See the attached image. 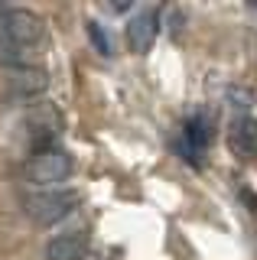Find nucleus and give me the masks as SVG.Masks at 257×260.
<instances>
[{"instance_id": "20e7f679", "label": "nucleus", "mask_w": 257, "mask_h": 260, "mask_svg": "<svg viewBox=\"0 0 257 260\" xmlns=\"http://www.w3.org/2000/svg\"><path fill=\"white\" fill-rule=\"evenodd\" d=\"M23 127H26V137H29V143H33V153L36 150H49L52 140L62 130V117H59V111H55L52 104H36V108L26 114Z\"/></svg>"}, {"instance_id": "1a4fd4ad", "label": "nucleus", "mask_w": 257, "mask_h": 260, "mask_svg": "<svg viewBox=\"0 0 257 260\" xmlns=\"http://www.w3.org/2000/svg\"><path fill=\"white\" fill-rule=\"evenodd\" d=\"M88 36H91V43L98 46V52L101 55H111V39H108V32H104V26L101 23H88Z\"/></svg>"}, {"instance_id": "f03ea898", "label": "nucleus", "mask_w": 257, "mask_h": 260, "mask_svg": "<svg viewBox=\"0 0 257 260\" xmlns=\"http://www.w3.org/2000/svg\"><path fill=\"white\" fill-rule=\"evenodd\" d=\"M72 173H75V159H72V153L59 150V146L36 150L23 162V179L39 185V189H59V182H66Z\"/></svg>"}, {"instance_id": "6e6552de", "label": "nucleus", "mask_w": 257, "mask_h": 260, "mask_svg": "<svg viewBox=\"0 0 257 260\" xmlns=\"http://www.w3.org/2000/svg\"><path fill=\"white\" fill-rule=\"evenodd\" d=\"M228 143L241 159H257V117L251 114H241L231 120L228 130Z\"/></svg>"}, {"instance_id": "0eeeda50", "label": "nucleus", "mask_w": 257, "mask_h": 260, "mask_svg": "<svg viewBox=\"0 0 257 260\" xmlns=\"http://www.w3.org/2000/svg\"><path fill=\"white\" fill-rule=\"evenodd\" d=\"M208 140H212V130H208L205 114H196V117H189L186 127H182L179 150L186 153L189 162H199V159H202V153L208 150Z\"/></svg>"}, {"instance_id": "423d86ee", "label": "nucleus", "mask_w": 257, "mask_h": 260, "mask_svg": "<svg viewBox=\"0 0 257 260\" xmlns=\"http://www.w3.org/2000/svg\"><path fill=\"white\" fill-rule=\"evenodd\" d=\"M156 32H159V13L156 10H140L127 23V46H131V52H137V55L150 52V46L156 43Z\"/></svg>"}, {"instance_id": "7ed1b4c3", "label": "nucleus", "mask_w": 257, "mask_h": 260, "mask_svg": "<svg viewBox=\"0 0 257 260\" xmlns=\"http://www.w3.org/2000/svg\"><path fill=\"white\" fill-rule=\"evenodd\" d=\"M78 205H82L78 189H39L23 199V211L36 224H55L62 218H69Z\"/></svg>"}, {"instance_id": "39448f33", "label": "nucleus", "mask_w": 257, "mask_h": 260, "mask_svg": "<svg viewBox=\"0 0 257 260\" xmlns=\"http://www.w3.org/2000/svg\"><path fill=\"white\" fill-rule=\"evenodd\" d=\"M88 247H91L88 231H82V228L62 231L55 238H49V244H46V260H85Z\"/></svg>"}, {"instance_id": "f257e3e1", "label": "nucleus", "mask_w": 257, "mask_h": 260, "mask_svg": "<svg viewBox=\"0 0 257 260\" xmlns=\"http://www.w3.org/2000/svg\"><path fill=\"white\" fill-rule=\"evenodd\" d=\"M46 49V23L33 10L10 7L0 10V65L26 72L43 59Z\"/></svg>"}]
</instances>
